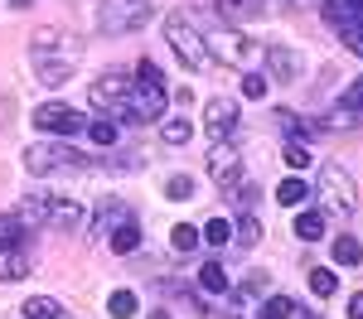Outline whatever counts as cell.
<instances>
[{
	"label": "cell",
	"mask_w": 363,
	"mask_h": 319,
	"mask_svg": "<svg viewBox=\"0 0 363 319\" xmlns=\"http://www.w3.org/2000/svg\"><path fill=\"white\" fill-rule=\"evenodd\" d=\"M169 102L165 73L155 58H140L136 73H102L92 83V107L112 121H160Z\"/></svg>",
	"instance_id": "1"
},
{
	"label": "cell",
	"mask_w": 363,
	"mask_h": 319,
	"mask_svg": "<svg viewBox=\"0 0 363 319\" xmlns=\"http://www.w3.org/2000/svg\"><path fill=\"white\" fill-rule=\"evenodd\" d=\"M29 58H34V68H39V83L63 87L73 78V68L83 63V39L68 34V29H58V25H44L29 39Z\"/></svg>",
	"instance_id": "2"
},
{
	"label": "cell",
	"mask_w": 363,
	"mask_h": 319,
	"mask_svg": "<svg viewBox=\"0 0 363 319\" xmlns=\"http://www.w3.org/2000/svg\"><path fill=\"white\" fill-rule=\"evenodd\" d=\"M20 218H25L29 228H54V232H83L87 228V203L73 199V194H29L20 208H15Z\"/></svg>",
	"instance_id": "3"
},
{
	"label": "cell",
	"mask_w": 363,
	"mask_h": 319,
	"mask_svg": "<svg viewBox=\"0 0 363 319\" xmlns=\"http://www.w3.org/2000/svg\"><path fill=\"white\" fill-rule=\"evenodd\" d=\"M34 237L20 213H0V281H25L34 266Z\"/></svg>",
	"instance_id": "4"
},
{
	"label": "cell",
	"mask_w": 363,
	"mask_h": 319,
	"mask_svg": "<svg viewBox=\"0 0 363 319\" xmlns=\"http://www.w3.org/2000/svg\"><path fill=\"white\" fill-rule=\"evenodd\" d=\"M25 165L29 174H83L92 170V155H83V150H73L63 141H34L25 150Z\"/></svg>",
	"instance_id": "5"
},
{
	"label": "cell",
	"mask_w": 363,
	"mask_h": 319,
	"mask_svg": "<svg viewBox=\"0 0 363 319\" xmlns=\"http://www.w3.org/2000/svg\"><path fill=\"white\" fill-rule=\"evenodd\" d=\"M315 199L325 203V213L349 218V213H354V203H359V189H354V179H349V170H344V165H320Z\"/></svg>",
	"instance_id": "6"
},
{
	"label": "cell",
	"mask_w": 363,
	"mask_h": 319,
	"mask_svg": "<svg viewBox=\"0 0 363 319\" xmlns=\"http://www.w3.org/2000/svg\"><path fill=\"white\" fill-rule=\"evenodd\" d=\"M155 5L150 0H102L97 5V29L102 34H136L140 25H150Z\"/></svg>",
	"instance_id": "7"
},
{
	"label": "cell",
	"mask_w": 363,
	"mask_h": 319,
	"mask_svg": "<svg viewBox=\"0 0 363 319\" xmlns=\"http://www.w3.org/2000/svg\"><path fill=\"white\" fill-rule=\"evenodd\" d=\"M165 39H169V49L179 54L184 68H208V63H213V58H208V44H203V34L189 25V15H169V20H165Z\"/></svg>",
	"instance_id": "8"
},
{
	"label": "cell",
	"mask_w": 363,
	"mask_h": 319,
	"mask_svg": "<svg viewBox=\"0 0 363 319\" xmlns=\"http://www.w3.org/2000/svg\"><path fill=\"white\" fill-rule=\"evenodd\" d=\"M34 126H39L44 136L63 141V136H83V131H87V116L78 112V107H63V102H44V107L34 112Z\"/></svg>",
	"instance_id": "9"
},
{
	"label": "cell",
	"mask_w": 363,
	"mask_h": 319,
	"mask_svg": "<svg viewBox=\"0 0 363 319\" xmlns=\"http://www.w3.org/2000/svg\"><path fill=\"white\" fill-rule=\"evenodd\" d=\"M208 179H213L223 194H233V184H242V155L228 141H213V150H208Z\"/></svg>",
	"instance_id": "10"
},
{
	"label": "cell",
	"mask_w": 363,
	"mask_h": 319,
	"mask_svg": "<svg viewBox=\"0 0 363 319\" xmlns=\"http://www.w3.org/2000/svg\"><path fill=\"white\" fill-rule=\"evenodd\" d=\"M238 121H242V107H238L233 97H213V102L203 107V131H208L213 141H233V136H238Z\"/></svg>",
	"instance_id": "11"
},
{
	"label": "cell",
	"mask_w": 363,
	"mask_h": 319,
	"mask_svg": "<svg viewBox=\"0 0 363 319\" xmlns=\"http://www.w3.org/2000/svg\"><path fill=\"white\" fill-rule=\"evenodd\" d=\"M325 20L339 39H359L363 34V0H325Z\"/></svg>",
	"instance_id": "12"
},
{
	"label": "cell",
	"mask_w": 363,
	"mask_h": 319,
	"mask_svg": "<svg viewBox=\"0 0 363 319\" xmlns=\"http://www.w3.org/2000/svg\"><path fill=\"white\" fill-rule=\"evenodd\" d=\"M203 44H208V58H218V63H247V39H242L238 29L203 34Z\"/></svg>",
	"instance_id": "13"
},
{
	"label": "cell",
	"mask_w": 363,
	"mask_h": 319,
	"mask_svg": "<svg viewBox=\"0 0 363 319\" xmlns=\"http://www.w3.org/2000/svg\"><path fill=\"white\" fill-rule=\"evenodd\" d=\"M330 126H339V131H354V126H363V78H354L349 83V92L339 97L335 116H330Z\"/></svg>",
	"instance_id": "14"
},
{
	"label": "cell",
	"mask_w": 363,
	"mask_h": 319,
	"mask_svg": "<svg viewBox=\"0 0 363 319\" xmlns=\"http://www.w3.org/2000/svg\"><path fill=\"white\" fill-rule=\"evenodd\" d=\"M267 68H272L267 83H296L301 58H296V49H286V44H267Z\"/></svg>",
	"instance_id": "15"
},
{
	"label": "cell",
	"mask_w": 363,
	"mask_h": 319,
	"mask_svg": "<svg viewBox=\"0 0 363 319\" xmlns=\"http://www.w3.org/2000/svg\"><path fill=\"white\" fill-rule=\"evenodd\" d=\"M272 121H277L281 136H291V141H296V136H306V141H315V136H320V126H315V121H301V116L286 112V107H277V112H272Z\"/></svg>",
	"instance_id": "16"
},
{
	"label": "cell",
	"mask_w": 363,
	"mask_h": 319,
	"mask_svg": "<svg viewBox=\"0 0 363 319\" xmlns=\"http://www.w3.org/2000/svg\"><path fill=\"white\" fill-rule=\"evenodd\" d=\"M107 247H112L116 257H131L140 247V228H136V218H126V223H116L112 232H107Z\"/></svg>",
	"instance_id": "17"
},
{
	"label": "cell",
	"mask_w": 363,
	"mask_h": 319,
	"mask_svg": "<svg viewBox=\"0 0 363 319\" xmlns=\"http://www.w3.org/2000/svg\"><path fill=\"white\" fill-rule=\"evenodd\" d=\"M296 237H301V242H320V237H325V208H306V213L296 218Z\"/></svg>",
	"instance_id": "18"
},
{
	"label": "cell",
	"mask_w": 363,
	"mask_h": 319,
	"mask_svg": "<svg viewBox=\"0 0 363 319\" xmlns=\"http://www.w3.org/2000/svg\"><path fill=\"white\" fill-rule=\"evenodd\" d=\"M218 15H223L228 25H238V20H257V15H262V0H218Z\"/></svg>",
	"instance_id": "19"
},
{
	"label": "cell",
	"mask_w": 363,
	"mask_h": 319,
	"mask_svg": "<svg viewBox=\"0 0 363 319\" xmlns=\"http://www.w3.org/2000/svg\"><path fill=\"white\" fill-rule=\"evenodd\" d=\"M25 319H68V310H63L58 300H49V295H29L25 300Z\"/></svg>",
	"instance_id": "20"
},
{
	"label": "cell",
	"mask_w": 363,
	"mask_h": 319,
	"mask_svg": "<svg viewBox=\"0 0 363 319\" xmlns=\"http://www.w3.org/2000/svg\"><path fill=\"white\" fill-rule=\"evenodd\" d=\"M116 136H121V126L112 116H87V141L92 145H116Z\"/></svg>",
	"instance_id": "21"
},
{
	"label": "cell",
	"mask_w": 363,
	"mask_h": 319,
	"mask_svg": "<svg viewBox=\"0 0 363 319\" xmlns=\"http://www.w3.org/2000/svg\"><path fill=\"white\" fill-rule=\"evenodd\" d=\"M199 286L208 290V295H228V290H233V281H228V271L218 266V261H203V271H199Z\"/></svg>",
	"instance_id": "22"
},
{
	"label": "cell",
	"mask_w": 363,
	"mask_h": 319,
	"mask_svg": "<svg viewBox=\"0 0 363 319\" xmlns=\"http://www.w3.org/2000/svg\"><path fill=\"white\" fill-rule=\"evenodd\" d=\"M306 199H310L306 179H281V184H277V203H281V208H301Z\"/></svg>",
	"instance_id": "23"
},
{
	"label": "cell",
	"mask_w": 363,
	"mask_h": 319,
	"mask_svg": "<svg viewBox=\"0 0 363 319\" xmlns=\"http://www.w3.org/2000/svg\"><path fill=\"white\" fill-rule=\"evenodd\" d=\"M194 136V121H179V116H160V141L165 145H184Z\"/></svg>",
	"instance_id": "24"
},
{
	"label": "cell",
	"mask_w": 363,
	"mask_h": 319,
	"mask_svg": "<svg viewBox=\"0 0 363 319\" xmlns=\"http://www.w3.org/2000/svg\"><path fill=\"white\" fill-rule=\"evenodd\" d=\"M335 261H339V266H359V261H363V242L354 237V232L335 237Z\"/></svg>",
	"instance_id": "25"
},
{
	"label": "cell",
	"mask_w": 363,
	"mask_h": 319,
	"mask_svg": "<svg viewBox=\"0 0 363 319\" xmlns=\"http://www.w3.org/2000/svg\"><path fill=\"white\" fill-rule=\"evenodd\" d=\"M306 281H310V290H315L320 300H330V295L339 290V276L330 271V266H310V276H306Z\"/></svg>",
	"instance_id": "26"
},
{
	"label": "cell",
	"mask_w": 363,
	"mask_h": 319,
	"mask_svg": "<svg viewBox=\"0 0 363 319\" xmlns=\"http://www.w3.org/2000/svg\"><path fill=\"white\" fill-rule=\"evenodd\" d=\"M272 290V281H267V271H257V276H247L242 281V290H228L233 295V305H247V300H257V295H267Z\"/></svg>",
	"instance_id": "27"
},
{
	"label": "cell",
	"mask_w": 363,
	"mask_h": 319,
	"mask_svg": "<svg viewBox=\"0 0 363 319\" xmlns=\"http://www.w3.org/2000/svg\"><path fill=\"white\" fill-rule=\"evenodd\" d=\"M199 237H203L208 247H228V242H233V223H228V218H208Z\"/></svg>",
	"instance_id": "28"
},
{
	"label": "cell",
	"mask_w": 363,
	"mask_h": 319,
	"mask_svg": "<svg viewBox=\"0 0 363 319\" xmlns=\"http://www.w3.org/2000/svg\"><path fill=\"white\" fill-rule=\"evenodd\" d=\"M165 199L169 203H189L194 199V179H189V174H169L165 179Z\"/></svg>",
	"instance_id": "29"
},
{
	"label": "cell",
	"mask_w": 363,
	"mask_h": 319,
	"mask_svg": "<svg viewBox=\"0 0 363 319\" xmlns=\"http://www.w3.org/2000/svg\"><path fill=\"white\" fill-rule=\"evenodd\" d=\"M136 290H112V300H107V310H112V319H131L136 315Z\"/></svg>",
	"instance_id": "30"
},
{
	"label": "cell",
	"mask_w": 363,
	"mask_h": 319,
	"mask_svg": "<svg viewBox=\"0 0 363 319\" xmlns=\"http://www.w3.org/2000/svg\"><path fill=\"white\" fill-rule=\"evenodd\" d=\"M291 315H296V300H291V295H267L262 319H291Z\"/></svg>",
	"instance_id": "31"
},
{
	"label": "cell",
	"mask_w": 363,
	"mask_h": 319,
	"mask_svg": "<svg viewBox=\"0 0 363 319\" xmlns=\"http://www.w3.org/2000/svg\"><path fill=\"white\" fill-rule=\"evenodd\" d=\"M233 237H238V247H257V242H262V223H257L252 213H242V218H238V232H233Z\"/></svg>",
	"instance_id": "32"
},
{
	"label": "cell",
	"mask_w": 363,
	"mask_h": 319,
	"mask_svg": "<svg viewBox=\"0 0 363 319\" xmlns=\"http://www.w3.org/2000/svg\"><path fill=\"white\" fill-rule=\"evenodd\" d=\"M169 242H174V252H194V247L203 242V237H199V232L189 228V223H179V228L169 232Z\"/></svg>",
	"instance_id": "33"
},
{
	"label": "cell",
	"mask_w": 363,
	"mask_h": 319,
	"mask_svg": "<svg viewBox=\"0 0 363 319\" xmlns=\"http://www.w3.org/2000/svg\"><path fill=\"white\" fill-rule=\"evenodd\" d=\"M267 92H272V87H267L262 73H242V97H247V102H262Z\"/></svg>",
	"instance_id": "34"
},
{
	"label": "cell",
	"mask_w": 363,
	"mask_h": 319,
	"mask_svg": "<svg viewBox=\"0 0 363 319\" xmlns=\"http://www.w3.org/2000/svg\"><path fill=\"white\" fill-rule=\"evenodd\" d=\"M286 165H291V170H310V150L301 141H291L286 145Z\"/></svg>",
	"instance_id": "35"
},
{
	"label": "cell",
	"mask_w": 363,
	"mask_h": 319,
	"mask_svg": "<svg viewBox=\"0 0 363 319\" xmlns=\"http://www.w3.org/2000/svg\"><path fill=\"white\" fill-rule=\"evenodd\" d=\"M257 199H262V194H257V184H242V189H238V203H242V208H252Z\"/></svg>",
	"instance_id": "36"
},
{
	"label": "cell",
	"mask_w": 363,
	"mask_h": 319,
	"mask_svg": "<svg viewBox=\"0 0 363 319\" xmlns=\"http://www.w3.org/2000/svg\"><path fill=\"white\" fill-rule=\"evenodd\" d=\"M349 319H363V290H359V295H349Z\"/></svg>",
	"instance_id": "37"
},
{
	"label": "cell",
	"mask_w": 363,
	"mask_h": 319,
	"mask_svg": "<svg viewBox=\"0 0 363 319\" xmlns=\"http://www.w3.org/2000/svg\"><path fill=\"white\" fill-rule=\"evenodd\" d=\"M199 315H203V319H223V310H199ZM233 319H238V315H233Z\"/></svg>",
	"instance_id": "38"
},
{
	"label": "cell",
	"mask_w": 363,
	"mask_h": 319,
	"mask_svg": "<svg viewBox=\"0 0 363 319\" xmlns=\"http://www.w3.org/2000/svg\"><path fill=\"white\" fill-rule=\"evenodd\" d=\"M10 5H15V10H29V0H10Z\"/></svg>",
	"instance_id": "39"
},
{
	"label": "cell",
	"mask_w": 363,
	"mask_h": 319,
	"mask_svg": "<svg viewBox=\"0 0 363 319\" xmlns=\"http://www.w3.org/2000/svg\"><path fill=\"white\" fill-rule=\"evenodd\" d=\"M150 319H169V315H165V310H155V315H150Z\"/></svg>",
	"instance_id": "40"
},
{
	"label": "cell",
	"mask_w": 363,
	"mask_h": 319,
	"mask_svg": "<svg viewBox=\"0 0 363 319\" xmlns=\"http://www.w3.org/2000/svg\"><path fill=\"white\" fill-rule=\"evenodd\" d=\"M291 5H310V0H291Z\"/></svg>",
	"instance_id": "41"
},
{
	"label": "cell",
	"mask_w": 363,
	"mask_h": 319,
	"mask_svg": "<svg viewBox=\"0 0 363 319\" xmlns=\"http://www.w3.org/2000/svg\"><path fill=\"white\" fill-rule=\"evenodd\" d=\"M306 319H320V315H306Z\"/></svg>",
	"instance_id": "42"
}]
</instances>
